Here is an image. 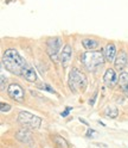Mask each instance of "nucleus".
<instances>
[{"label":"nucleus","instance_id":"obj_1","mask_svg":"<svg viewBox=\"0 0 128 148\" xmlns=\"http://www.w3.org/2000/svg\"><path fill=\"white\" fill-rule=\"evenodd\" d=\"M3 64L12 74L22 75V71L26 62L15 49H7L3 55Z\"/></svg>","mask_w":128,"mask_h":148},{"label":"nucleus","instance_id":"obj_2","mask_svg":"<svg viewBox=\"0 0 128 148\" xmlns=\"http://www.w3.org/2000/svg\"><path fill=\"white\" fill-rule=\"evenodd\" d=\"M104 54L101 51L89 50L87 53H83L81 55V61L87 71H95L100 64H103L104 62Z\"/></svg>","mask_w":128,"mask_h":148},{"label":"nucleus","instance_id":"obj_3","mask_svg":"<svg viewBox=\"0 0 128 148\" xmlns=\"http://www.w3.org/2000/svg\"><path fill=\"white\" fill-rule=\"evenodd\" d=\"M87 85H88L87 77L82 72H79L76 68H74L70 72V75H69V87H70V90L72 92L77 93V92L84 91Z\"/></svg>","mask_w":128,"mask_h":148},{"label":"nucleus","instance_id":"obj_4","mask_svg":"<svg viewBox=\"0 0 128 148\" xmlns=\"http://www.w3.org/2000/svg\"><path fill=\"white\" fill-rule=\"evenodd\" d=\"M18 123L26 129H38L42 124V118L34 116L27 111H22L18 116Z\"/></svg>","mask_w":128,"mask_h":148},{"label":"nucleus","instance_id":"obj_5","mask_svg":"<svg viewBox=\"0 0 128 148\" xmlns=\"http://www.w3.org/2000/svg\"><path fill=\"white\" fill-rule=\"evenodd\" d=\"M62 44L63 43H62V40L59 37H53V38H50L48 41V43H46L48 53L53 61H57L58 53H59V49L62 48Z\"/></svg>","mask_w":128,"mask_h":148},{"label":"nucleus","instance_id":"obj_6","mask_svg":"<svg viewBox=\"0 0 128 148\" xmlns=\"http://www.w3.org/2000/svg\"><path fill=\"white\" fill-rule=\"evenodd\" d=\"M7 93L15 101H23L24 98H25V91L23 90V87L20 85H18V84H12V85L8 86Z\"/></svg>","mask_w":128,"mask_h":148},{"label":"nucleus","instance_id":"obj_7","mask_svg":"<svg viewBox=\"0 0 128 148\" xmlns=\"http://www.w3.org/2000/svg\"><path fill=\"white\" fill-rule=\"evenodd\" d=\"M103 81L104 84L108 87H114L117 82H119V75L116 74L115 69L113 68H108L104 73V77H103Z\"/></svg>","mask_w":128,"mask_h":148},{"label":"nucleus","instance_id":"obj_8","mask_svg":"<svg viewBox=\"0 0 128 148\" xmlns=\"http://www.w3.org/2000/svg\"><path fill=\"white\" fill-rule=\"evenodd\" d=\"M15 138L17 140H19L20 142L23 143H26V145H31L32 143V135L31 133L27 130V129H20V130H18L15 133Z\"/></svg>","mask_w":128,"mask_h":148},{"label":"nucleus","instance_id":"obj_9","mask_svg":"<svg viewBox=\"0 0 128 148\" xmlns=\"http://www.w3.org/2000/svg\"><path fill=\"white\" fill-rule=\"evenodd\" d=\"M22 77L24 79H26L27 81H30V82H34L36 80H37V73H36V71L29 66V64H25L23 71H22Z\"/></svg>","mask_w":128,"mask_h":148},{"label":"nucleus","instance_id":"obj_10","mask_svg":"<svg viewBox=\"0 0 128 148\" xmlns=\"http://www.w3.org/2000/svg\"><path fill=\"white\" fill-rule=\"evenodd\" d=\"M127 62H128V58H127V54L125 51H120L116 55V59L114 61L115 63V68L117 71H122L126 66H127Z\"/></svg>","mask_w":128,"mask_h":148},{"label":"nucleus","instance_id":"obj_11","mask_svg":"<svg viewBox=\"0 0 128 148\" xmlns=\"http://www.w3.org/2000/svg\"><path fill=\"white\" fill-rule=\"evenodd\" d=\"M104 58L109 62H114L115 61V59H116V47H115V44L109 43V44L106 45V48H104Z\"/></svg>","mask_w":128,"mask_h":148},{"label":"nucleus","instance_id":"obj_12","mask_svg":"<svg viewBox=\"0 0 128 148\" xmlns=\"http://www.w3.org/2000/svg\"><path fill=\"white\" fill-rule=\"evenodd\" d=\"M71 55H72V51H71V48H70V45H65V47L63 48L61 55H59V59L63 63H67L70 59H71Z\"/></svg>","mask_w":128,"mask_h":148},{"label":"nucleus","instance_id":"obj_13","mask_svg":"<svg viewBox=\"0 0 128 148\" xmlns=\"http://www.w3.org/2000/svg\"><path fill=\"white\" fill-rule=\"evenodd\" d=\"M82 44L87 50H95L98 47V42L94 38H84L82 41Z\"/></svg>","mask_w":128,"mask_h":148},{"label":"nucleus","instance_id":"obj_14","mask_svg":"<svg viewBox=\"0 0 128 148\" xmlns=\"http://www.w3.org/2000/svg\"><path fill=\"white\" fill-rule=\"evenodd\" d=\"M104 115H106L107 117H109V118H116L117 115H119V111H117V109H116L115 106L110 105V106L106 108V110H104Z\"/></svg>","mask_w":128,"mask_h":148},{"label":"nucleus","instance_id":"obj_15","mask_svg":"<svg viewBox=\"0 0 128 148\" xmlns=\"http://www.w3.org/2000/svg\"><path fill=\"white\" fill-rule=\"evenodd\" d=\"M53 140H55V142H56V147L57 148H69V145H68L67 140L65 138H63L62 136L56 135L53 137Z\"/></svg>","mask_w":128,"mask_h":148},{"label":"nucleus","instance_id":"obj_16","mask_svg":"<svg viewBox=\"0 0 128 148\" xmlns=\"http://www.w3.org/2000/svg\"><path fill=\"white\" fill-rule=\"evenodd\" d=\"M119 84H120L122 88H125L128 85V73L127 72H123L120 74V77H119Z\"/></svg>","mask_w":128,"mask_h":148},{"label":"nucleus","instance_id":"obj_17","mask_svg":"<svg viewBox=\"0 0 128 148\" xmlns=\"http://www.w3.org/2000/svg\"><path fill=\"white\" fill-rule=\"evenodd\" d=\"M0 110H1V112H7V111L11 110V105L7 104V103H1V108H0Z\"/></svg>","mask_w":128,"mask_h":148},{"label":"nucleus","instance_id":"obj_18","mask_svg":"<svg viewBox=\"0 0 128 148\" xmlns=\"http://www.w3.org/2000/svg\"><path fill=\"white\" fill-rule=\"evenodd\" d=\"M70 110H71V108H67V109H65V111L61 114V116H62V117H67V116L69 115V112H70Z\"/></svg>","mask_w":128,"mask_h":148},{"label":"nucleus","instance_id":"obj_19","mask_svg":"<svg viewBox=\"0 0 128 148\" xmlns=\"http://www.w3.org/2000/svg\"><path fill=\"white\" fill-rule=\"evenodd\" d=\"M5 82H6V80H5V77L3 75V74H1V87H0V88H1V91H4L5 90Z\"/></svg>","mask_w":128,"mask_h":148},{"label":"nucleus","instance_id":"obj_20","mask_svg":"<svg viewBox=\"0 0 128 148\" xmlns=\"http://www.w3.org/2000/svg\"><path fill=\"white\" fill-rule=\"evenodd\" d=\"M96 98H97V92H96V93L94 95L93 99H90V100H89V104H90V105H94V104H95V100H96Z\"/></svg>","mask_w":128,"mask_h":148},{"label":"nucleus","instance_id":"obj_21","mask_svg":"<svg viewBox=\"0 0 128 148\" xmlns=\"http://www.w3.org/2000/svg\"><path fill=\"white\" fill-rule=\"evenodd\" d=\"M45 86V88H46L48 91H50V92H52V93H55V90H52L51 87H50V85H44Z\"/></svg>","mask_w":128,"mask_h":148},{"label":"nucleus","instance_id":"obj_22","mask_svg":"<svg viewBox=\"0 0 128 148\" xmlns=\"http://www.w3.org/2000/svg\"><path fill=\"white\" fill-rule=\"evenodd\" d=\"M79 122H81V123H83V124H86V125H89L88 122L86 121V119H83V118H79Z\"/></svg>","mask_w":128,"mask_h":148},{"label":"nucleus","instance_id":"obj_23","mask_svg":"<svg viewBox=\"0 0 128 148\" xmlns=\"http://www.w3.org/2000/svg\"><path fill=\"white\" fill-rule=\"evenodd\" d=\"M95 133V130H93V129H89V130H88V136H90L91 134H94Z\"/></svg>","mask_w":128,"mask_h":148},{"label":"nucleus","instance_id":"obj_24","mask_svg":"<svg viewBox=\"0 0 128 148\" xmlns=\"http://www.w3.org/2000/svg\"><path fill=\"white\" fill-rule=\"evenodd\" d=\"M123 90H125V92H126V93L128 95V85H127V86H126V87H125Z\"/></svg>","mask_w":128,"mask_h":148}]
</instances>
